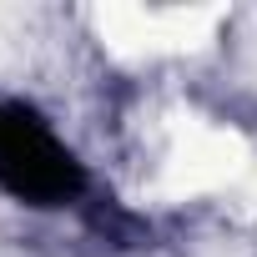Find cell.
Returning a JSON list of instances; mask_svg holds the SVG:
<instances>
[{
  "label": "cell",
  "instance_id": "cell-1",
  "mask_svg": "<svg viewBox=\"0 0 257 257\" xmlns=\"http://www.w3.org/2000/svg\"><path fill=\"white\" fill-rule=\"evenodd\" d=\"M0 187L36 207H56L81 192V162L26 106H0Z\"/></svg>",
  "mask_w": 257,
  "mask_h": 257
}]
</instances>
